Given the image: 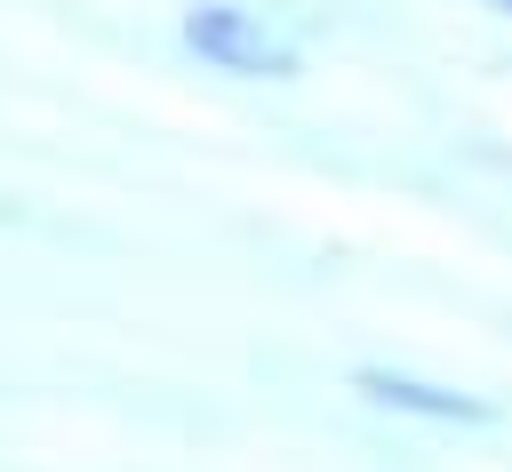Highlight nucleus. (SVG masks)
Returning a JSON list of instances; mask_svg holds the SVG:
<instances>
[{
	"label": "nucleus",
	"mask_w": 512,
	"mask_h": 472,
	"mask_svg": "<svg viewBox=\"0 0 512 472\" xmlns=\"http://www.w3.org/2000/svg\"><path fill=\"white\" fill-rule=\"evenodd\" d=\"M184 40H192L208 64H224V72H256V80H288V72H296V48H288L264 16L224 8V0L192 8V16H184Z\"/></svg>",
	"instance_id": "f257e3e1"
},
{
	"label": "nucleus",
	"mask_w": 512,
	"mask_h": 472,
	"mask_svg": "<svg viewBox=\"0 0 512 472\" xmlns=\"http://www.w3.org/2000/svg\"><path fill=\"white\" fill-rule=\"evenodd\" d=\"M360 392L376 408H408V416H440V424H480L488 416L472 392H448V384H424V376H392V368H360Z\"/></svg>",
	"instance_id": "f03ea898"
},
{
	"label": "nucleus",
	"mask_w": 512,
	"mask_h": 472,
	"mask_svg": "<svg viewBox=\"0 0 512 472\" xmlns=\"http://www.w3.org/2000/svg\"><path fill=\"white\" fill-rule=\"evenodd\" d=\"M496 8H512V0H496Z\"/></svg>",
	"instance_id": "7ed1b4c3"
}]
</instances>
